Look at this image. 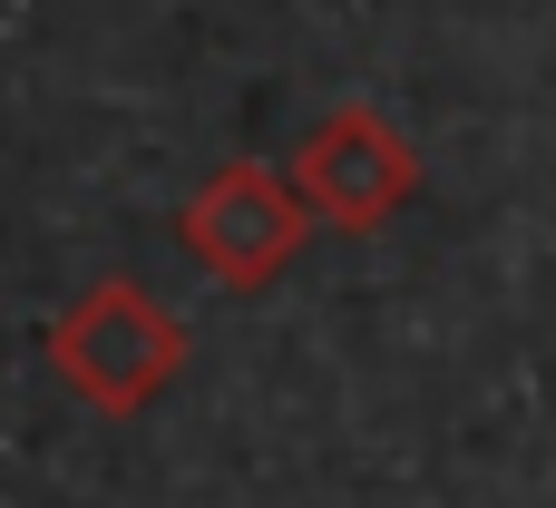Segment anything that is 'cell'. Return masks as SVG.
Instances as JSON below:
<instances>
[{"label":"cell","mask_w":556,"mask_h":508,"mask_svg":"<svg viewBox=\"0 0 556 508\" xmlns=\"http://www.w3.org/2000/svg\"><path fill=\"white\" fill-rule=\"evenodd\" d=\"M49 362L88 411H147L176 372H186V323L147 294V284H88L59 323H49Z\"/></svg>","instance_id":"1"},{"label":"cell","mask_w":556,"mask_h":508,"mask_svg":"<svg viewBox=\"0 0 556 508\" xmlns=\"http://www.w3.org/2000/svg\"><path fill=\"white\" fill-rule=\"evenodd\" d=\"M313 225H323V215L303 206V186H293V176H274V166H254V157L215 166V176L186 196V215H176L186 255H195L215 284H235V294H264V284L303 255V235H313Z\"/></svg>","instance_id":"2"},{"label":"cell","mask_w":556,"mask_h":508,"mask_svg":"<svg viewBox=\"0 0 556 508\" xmlns=\"http://www.w3.org/2000/svg\"><path fill=\"white\" fill-rule=\"evenodd\" d=\"M293 186H303V206L332 235H371V225H391L420 196V157H410V137L381 108H332L293 147Z\"/></svg>","instance_id":"3"}]
</instances>
